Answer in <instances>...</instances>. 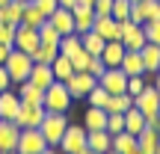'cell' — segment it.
I'll use <instances>...</instances> for the list:
<instances>
[{"instance_id":"cell-2","label":"cell","mask_w":160,"mask_h":154,"mask_svg":"<svg viewBox=\"0 0 160 154\" xmlns=\"http://www.w3.org/2000/svg\"><path fill=\"white\" fill-rule=\"evenodd\" d=\"M68 113H45V119H42V125H39V131H42V137H45V142L48 145H53V148H59V139H62V133H65V127H68Z\"/></svg>"},{"instance_id":"cell-8","label":"cell","mask_w":160,"mask_h":154,"mask_svg":"<svg viewBox=\"0 0 160 154\" xmlns=\"http://www.w3.org/2000/svg\"><path fill=\"white\" fill-rule=\"evenodd\" d=\"M119 42L128 47V51H142V45H145V33H142V24H137V21H122V36H119Z\"/></svg>"},{"instance_id":"cell-4","label":"cell","mask_w":160,"mask_h":154,"mask_svg":"<svg viewBox=\"0 0 160 154\" xmlns=\"http://www.w3.org/2000/svg\"><path fill=\"white\" fill-rule=\"evenodd\" d=\"M3 65H6V71H9L12 86H18V83H24V80L30 77V68H33V57H30V53H24V51H18V47H12L9 59H6Z\"/></svg>"},{"instance_id":"cell-13","label":"cell","mask_w":160,"mask_h":154,"mask_svg":"<svg viewBox=\"0 0 160 154\" xmlns=\"http://www.w3.org/2000/svg\"><path fill=\"white\" fill-rule=\"evenodd\" d=\"M92 30H95V33L101 36L104 42H116V39L122 36V24L116 21V18H110V15H98V18H95V27H92Z\"/></svg>"},{"instance_id":"cell-16","label":"cell","mask_w":160,"mask_h":154,"mask_svg":"<svg viewBox=\"0 0 160 154\" xmlns=\"http://www.w3.org/2000/svg\"><path fill=\"white\" fill-rule=\"evenodd\" d=\"M48 21L57 27V33H59V36L74 33V15H71V9H62V6H57V9L48 15Z\"/></svg>"},{"instance_id":"cell-54","label":"cell","mask_w":160,"mask_h":154,"mask_svg":"<svg viewBox=\"0 0 160 154\" xmlns=\"http://www.w3.org/2000/svg\"><path fill=\"white\" fill-rule=\"evenodd\" d=\"M0 154H18V151H0Z\"/></svg>"},{"instance_id":"cell-9","label":"cell","mask_w":160,"mask_h":154,"mask_svg":"<svg viewBox=\"0 0 160 154\" xmlns=\"http://www.w3.org/2000/svg\"><path fill=\"white\" fill-rule=\"evenodd\" d=\"M65 86H68V92H71V98H86L92 92V86H98V77L95 74H89V71H74L68 80H65Z\"/></svg>"},{"instance_id":"cell-22","label":"cell","mask_w":160,"mask_h":154,"mask_svg":"<svg viewBox=\"0 0 160 154\" xmlns=\"http://www.w3.org/2000/svg\"><path fill=\"white\" fill-rule=\"evenodd\" d=\"M113 151H119V154H142L139 145H137V137L128 133V131L113 133Z\"/></svg>"},{"instance_id":"cell-33","label":"cell","mask_w":160,"mask_h":154,"mask_svg":"<svg viewBox=\"0 0 160 154\" xmlns=\"http://www.w3.org/2000/svg\"><path fill=\"white\" fill-rule=\"evenodd\" d=\"M80 47H83L80 45V33H68L59 39V53H65V57H74Z\"/></svg>"},{"instance_id":"cell-36","label":"cell","mask_w":160,"mask_h":154,"mask_svg":"<svg viewBox=\"0 0 160 154\" xmlns=\"http://www.w3.org/2000/svg\"><path fill=\"white\" fill-rule=\"evenodd\" d=\"M86 101H89V107H107V101H110V92L104 89L101 83H98V86H92V92L86 95Z\"/></svg>"},{"instance_id":"cell-58","label":"cell","mask_w":160,"mask_h":154,"mask_svg":"<svg viewBox=\"0 0 160 154\" xmlns=\"http://www.w3.org/2000/svg\"><path fill=\"white\" fill-rule=\"evenodd\" d=\"M3 3H6V0H0V6H3Z\"/></svg>"},{"instance_id":"cell-3","label":"cell","mask_w":160,"mask_h":154,"mask_svg":"<svg viewBox=\"0 0 160 154\" xmlns=\"http://www.w3.org/2000/svg\"><path fill=\"white\" fill-rule=\"evenodd\" d=\"M133 107L139 110V113L145 116V125L154 127L157 122V113H160V92L154 89V83H148L139 95H133Z\"/></svg>"},{"instance_id":"cell-18","label":"cell","mask_w":160,"mask_h":154,"mask_svg":"<svg viewBox=\"0 0 160 154\" xmlns=\"http://www.w3.org/2000/svg\"><path fill=\"white\" fill-rule=\"evenodd\" d=\"M18 110H21V98H18V92H12V89L0 92V119L15 122Z\"/></svg>"},{"instance_id":"cell-23","label":"cell","mask_w":160,"mask_h":154,"mask_svg":"<svg viewBox=\"0 0 160 154\" xmlns=\"http://www.w3.org/2000/svg\"><path fill=\"white\" fill-rule=\"evenodd\" d=\"M119 68L125 71L128 77H137V74H145V65H142V57H139V51H125V57H122Z\"/></svg>"},{"instance_id":"cell-57","label":"cell","mask_w":160,"mask_h":154,"mask_svg":"<svg viewBox=\"0 0 160 154\" xmlns=\"http://www.w3.org/2000/svg\"><path fill=\"white\" fill-rule=\"evenodd\" d=\"M131 3H139V0H131Z\"/></svg>"},{"instance_id":"cell-10","label":"cell","mask_w":160,"mask_h":154,"mask_svg":"<svg viewBox=\"0 0 160 154\" xmlns=\"http://www.w3.org/2000/svg\"><path fill=\"white\" fill-rule=\"evenodd\" d=\"M45 113L48 110L42 107V104H21V110H18V116H15V125L21 127H39L42 125V119H45Z\"/></svg>"},{"instance_id":"cell-37","label":"cell","mask_w":160,"mask_h":154,"mask_svg":"<svg viewBox=\"0 0 160 154\" xmlns=\"http://www.w3.org/2000/svg\"><path fill=\"white\" fill-rule=\"evenodd\" d=\"M131 0H113V9H110V18H116V21H128V18H131Z\"/></svg>"},{"instance_id":"cell-59","label":"cell","mask_w":160,"mask_h":154,"mask_svg":"<svg viewBox=\"0 0 160 154\" xmlns=\"http://www.w3.org/2000/svg\"><path fill=\"white\" fill-rule=\"evenodd\" d=\"M157 18H160V12H157Z\"/></svg>"},{"instance_id":"cell-60","label":"cell","mask_w":160,"mask_h":154,"mask_svg":"<svg viewBox=\"0 0 160 154\" xmlns=\"http://www.w3.org/2000/svg\"><path fill=\"white\" fill-rule=\"evenodd\" d=\"M157 71H160V68H157Z\"/></svg>"},{"instance_id":"cell-53","label":"cell","mask_w":160,"mask_h":154,"mask_svg":"<svg viewBox=\"0 0 160 154\" xmlns=\"http://www.w3.org/2000/svg\"><path fill=\"white\" fill-rule=\"evenodd\" d=\"M80 154H98V151H92V148H83V151H80Z\"/></svg>"},{"instance_id":"cell-17","label":"cell","mask_w":160,"mask_h":154,"mask_svg":"<svg viewBox=\"0 0 160 154\" xmlns=\"http://www.w3.org/2000/svg\"><path fill=\"white\" fill-rule=\"evenodd\" d=\"M86 148H92L98 154L113 151V133H107V127L104 131H86Z\"/></svg>"},{"instance_id":"cell-45","label":"cell","mask_w":160,"mask_h":154,"mask_svg":"<svg viewBox=\"0 0 160 154\" xmlns=\"http://www.w3.org/2000/svg\"><path fill=\"white\" fill-rule=\"evenodd\" d=\"M33 3H36V6H39V9H42V12H45V15H51V12H53V9H57V0H33Z\"/></svg>"},{"instance_id":"cell-44","label":"cell","mask_w":160,"mask_h":154,"mask_svg":"<svg viewBox=\"0 0 160 154\" xmlns=\"http://www.w3.org/2000/svg\"><path fill=\"white\" fill-rule=\"evenodd\" d=\"M104 68H107V65H104V59H101V57H92V59H89V74H95V77H98Z\"/></svg>"},{"instance_id":"cell-47","label":"cell","mask_w":160,"mask_h":154,"mask_svg":"<svg viewBox=\"0 0 160 154\" xmlns=\"http://www.w3.org/2000/svg\"><path fill=\"white\" fill-rule=\"evenodd\" d=\"M9 53H12V45H0V65L9 59Z\"/></svg>"},{"instance_id":"cell-6","label":"cell","mask_w":160,"mask_h":154,"mask_svg":"<svg viewBox=\"0 0 160 154\" xmlns=\"http://www.w3.org/2000/svg\"><path fill=\"white\" fill-rule=\"evenodd\" d=\"M48 148V142H45V137H42V131L39 127H24L21 131V137H18V154H42Z\"/></svg>"},{"instance_id":"cell-28","label":"cell","mask_w":160,"mask_h":154,"mask_svg":"<svg viewBox=\"0 0 160 154\" xmlns=\"http://www.w3.org/2000/svg\"><path fill=\"white\" fill-rule=\"evenodd\" d=\"M139 57H142L145 71H157V68H160V45H151V42H145L142 51H139Z\"/></svg>"},{"instance_id":"cell-24","label":"cell","mask_w":160,"mask_h":154,"mask_svg":"<svg viewBox=\"0 0 160 154\" xmlns=\"http://www.w3.org/2000/svg\"><path fill=\"white\" fill-rule=\"evenodd\" d=\"M125 51H128V47L122 45L119 39H116V42H107V45H104V51H101L104 65H107V68H116V65L122 62V57H125Z\"/></svg>"},{"instance_id":"cell-34","label":"cell","mask_w":160,"mask_h":154,"mask_svg":"<svg viewBox=\"0 0 160 154\" xmlns=\"http://www.w3.org/2000/svg\"><path fill=\"white\" fill-rule=\"evenodd\" d=\"M59 39H62V36L57 33V27H53L51 21H45L39 27V42H42V45H57L59 47Z\"/></svg>"},{"instance_id":"cell-21","label":"cell","mask_w":160,"mask_h":154,"mask_svg":"<svg viewBox=\"0 0 160 154\" xmlns=\"http://www.w3.org/2000/svg\"><path fill=\"white\" fill-rule=\"evenodd\" d=\"M137 145H139V151H142V154H154L157 145H160V133L151 125H145L142 131L137 133Z\"/></svg>"},{"instance_id":"cell-39","label":"cell","mask_w":160,"mask_h":154,"mask_svg":"<svg viewBox=\"0 0 160 154\" xmlns=\"http://www.w3.org/2000/svg\"><path fill=\"white\" fill-rule=\"evenodd\" d=\"M68 59H71V65H74V71H89V59H92V53L80 47L74 57H68Z\"/></svg>"},{"instance_id":"cell-51","label":"cell","mask_w":160,"mask_h":154,"mask_svg":"<svg viewBox=\"0 0 160 154\" xmlns=\"http://www.w3.org/2000/svg\"><path fill=\"white\" fill-rule=\"evenodd\" d=\"M154 131L160 133V113H157V122H154Z\"/></svg>"},{"instance_id":"cell-41","label":"cell","mask_w":160,"mask_h":154,"mask_svg":"<svg viewBox=\"0 0 160 154\" xmlns=\"http://www.w3.org/2000/svg\"><path fill=\"white\" fill-rule=\"evenodd\" d=\"M119 131H125V116L107 113V133H119Z\"/></svg>"},{"instance_id":"cell-19","label":"cell","mask_w":160,"mask_h":154,"mask_svg":"<svg viewBox=\"0 0 160 154\" xmlns=\"http://www.w3.org/2000/svg\"><path fill=\"white\" fill-rule=\"evenodd\" d=\"M27 80H30V83H36L39 89H48V86H51L57 77H53V68H51L48 62H33V68H30V77H27Z\"/></svg>"},{"instance_id":"cell-26","label":"cell","mask_w":160,"mask_h":154,"mask_svg":"<svg viewBox=\"0 0 160 154\" xmlns=\"http://www.w3.org/2000/svg\"><path fill=\"white\" fill-rule=\"evenodd\" d=\"M18 98H21V104H45V89L24 80V83H18Z\"/></svg>"},{"instance_id":"cell-7","label":"cell","mask_w":160,"mask_h":154,"mask_svg":"<svg viewBox=\"0 0 160 154\" xmlns=\"http://www.w3.org/2000/svg\"><path fill=\"white\" fill-rule=\"evenodd\" d=\"M98 83H101L110 95H122V92H128V74L119 68V65H116V68H104L101 74H98Z\"/></svg>"},{"instance_id":"cell-5","label":"cell","mask_w":160,"mask_h":154,"mask_svg":"<svg viewBox=\"0 0 160 154\" xmlns=\"http://www.w3.org/2000/svg\"><path fill=\"white\" fill-rule=\"evenodd\" d=\"M86 148V127L77 125V122H68L62 139H59V151L62 154H80Z\"/></svg>"},{"instance_id":"cell-1","label":"cell","mask_w":160,"mask_h":154,"mask_svg":"<svg viewBox=\"0 0 160 154\" xmlns=\"http://www.w3.org/2000/svg\"><path fill=\"white\" fill-rule=\"evenodd\" d=\"M71 104H74V98H71L68 86H65L62 80H53L45 89V104H42V107H45L48 113H68Z\"/></svg>"},{"instance_id":"cell-25","label":"cell","mask_w":160,"mask_h":154,"mask_svg":"<svg viewBox=\"0 0 160 154\" xmlns=\"http://www.w3.org/2000/svg\"><path fill=\"white\" fill-rule=\"evenodd\" d=\"M83 127L86 131H104L107 127V110L104 107H89L83 113Z\"/></svg>"},{"instance_id":"cell-50","label":"cell","mask_w":160,"mask_h":154,"mask_svg":"<svg viewBox=\"0 0 160 154\" xmlns=\"http://www.w3.org/2000/svg\"><path fill=\"white\" fill-rule=\"evenodd\" d=\"M154 89L160 92V71H157V74H154Z\"/></svg>"},{"instance_id":"cell-30","label":"cell","mask_w":160,"mask_h":154,"mask_svg":"<svg viewBox=\"0 0 160 154\" xmlns=\"http://www.w3.org/2000/svg\"><path fill=\"white\" fill-rule=\"evenodd\" d=\"M51 68H53V77L62 80V83H65L71 74H74V65H71V59L65 57V53H57V59L51 62Z\"/></svg>"},{"instance_id":"cell-31","label":"cell","mask_w":160,"mask_h":154,"mask_svg":"<svg viewBox=\"0 0 160 154\" xmlns=\"http://www.w3.org/2000/svg\"><path fill=\"white\" fill-rule=\"evenodd\" d=\"M80 45H83V51H89L92 57H101V51H104V45H107V42H104L95 30H89V33L80 36Z\"/></svg>"},{"instance_id":"cell-40","label":"cell","mask_w":160,"mask_h":154,"mask_svg":"<svg viewBox=\"0 0 160 154\" xmlns=\"http://www.w3.org/2000/svg\"><path fill=\"white\" fill-rule=\"evenodd\" d=\"M148 86L145 74H137V77H128V95H139V92Z\"/></svg>"},{"instance_id":"cell-29","label":"cell","mask_w":160,"mask_h":154,"mask_svg":"<svg viewBox=\"0 0 160 154\" xmlns=\"http://www.w3.org/2000/svg\"><path fill=\"white\" fill-rule=\"evenodd\" d=\"M133 107V95H128V92H122V95H110V101H107V113H119V116H125L128 110Z\"/></svg>"},{"instance_id":"cell-27","label":"cell","mask_w":160,"mask_h":154,"mask_svg":"<svg viewBox=\"0 0 160 154\" xmlns=\"http://www.w3.org/2000/svg\"><path fill=\"white\" fill-rule=\"evenodd\" d=\"M45 21H48V15H45V12H42L39 6L33 3V0H27V3H24V15H21V24H27V27H36V30H39Z\"/></svg>"},{"instance_id":"cell-38","label":"cell","mask_w":160,"mask_h":154,"mask_svg":"<svg viewBox=\"0 0 160 154\" xmlns=\"http://www.w3.org/2000/svg\"><path fill=\"white\" fill-rule=\"evenodd\" d=\"M142 33H145V42L151 45H160V18H151V21L142 24Z\"/></svg>"},{"instance_id":"cell-32","label":"cell","mask_w":160,"mask_h":154,"mask_svg":"<svg viewBox=\"0 0 160 154\" xmlns=\"http://www.w3.org/2000/svg\"><path fill=\"white\" fill-rule=\"evenodd\" d=\"M142 127H145V116L139 113L137 107H131V110H128V113H125V131L137 137V133L142 131Z\"/></svg>"},{"instance_id":"cell-14","label":"cell","mask_w":160,"mask_h":154,"mask_svg":"<svg viewBox=\"0 0 160 154\" xmlns=\"http://www.w3.org/2000/svg\"><path fill=\"white\" fill-rule=\"evenodd\" d=\"M18 137H21V127L9 119H0V151H15Z\"/></svg>"},{"instance_id":"cell-42","label":"cell","mask_w":160,"mask_h":154,"mask_svg":"<svg viewBox=\"0 0 160 154\" xmlns=\"http://www.w3.org/2000/svg\"><path fill=\"white\" fill-rule=\"evenodd\" d=\"M0 45H12L15 47V27L0 21Z\"/></svg>"},{"instance_id":"cell-12","label":"cell","mask_w":160,"mask_h":154,"mask_svg":"<svg viewBox=\"0 0 160 154\" xmlns=\"http://www.w3.org/2000/svg\"><path fill=\"white\" fill-rule=\"evenodd\" d=\"M71 15H74V33H89L92 27H95V9L92 6H83V3H74L71 6Z\"/></svg>"},{"instance_id":"cell-49","label":"cell","mask_w":160,"mask_h":154,"mask_svg":"<svg viewBox=\"0 0 160 154\" xmlns=\"http://www.w3.org/2000/svg\"><path fill=\"white\" fill-rule=\"evenodd\" d=\"M42 154H62V151H59V148H53V145H48V148L42 151Z\"/></svg>"},{"instance_id":"cell-11","label":"cell","mask_w":160,"mask_h":154,"mask_svg":"<svg viewBox=\"0 0 160 154\" xmlns=\"http://www.w3.org/2000/svg\"><path fill=\"white\" fill-rule=\"evenodd\" d=\"M39 45H42V42H39V30H36V27H27V24H18V27H15V47H18V51H24V53L33 57Z\"/></svg>"},{"instance_id":"cell-48","label":"cell","mask_w":160,"mask_h":154,"mask_svg":"<svg viewBox=\"0 0 160 154\" xmlns=\"http://www.w3.org/2000/svg\"><path fill=\"white\" fill-rule=\"evenodd\" d=\"M74 3H77V0H57V6H62V9H71Z\"/></svg>"},{"instance_id":"cell-15","label":"cell","mask_w":160,"mask_h":154,"mask_svg":"<svg viewBox=\"0 0 160 154\" xmlns=\"http://www.w3.org/2000/svg\"><path fill=\"white\" fill-rule=\"evenodd\" d=\"M157 12H160V0H139V3L131 6V21L145 24L151 18H157Z\"/></svg>"},{"instance_id":"cell-20","label":"cell","mask_w":160,"mask_h":154,"mask_svg":"<svg viewBox=\"0 0 160 154\" xmlns=\"http://www.w3.org/2000/svg\"><path fill=\"white\" fill-rule=\"evenodd\" d=\"M24 3H27V0H6V3L0 6V21L18 27V24H21V15H24Z\"/></svg>"},{"instance_id":"cell-35","label":"cell","mask_w":160,"mask_h":154,"mask_svg":"<svg viewBox=\"0 0 160 154\" xmlns=\"http://www.w3.org/2000/svg\"><path fill=\"white\" fill-rule=\"evenodd\" d=\"M57 53H59L57 45H39L36 53H33V62H48V65H51L53 59H57Z\"/></svg>"},{"instance_id":"cell-43","label":"cell","mask_w":160,"mask_h":154,"mask_svg":"<svg viewBox=\"0 0 160 154\" xmlns=\"http://www.w3.org/2000/svg\"><path fill=\"white\" fill-rule=\"evenodd\" d=\"M92 9H95V15H110L113 0H95V3H92Z\"/></svg>"},{"instance_id":"cell-46","label":"cell","mask_w":160,"mask_h":154,"mask_svg":"<svg viewBox=\"0 0 160 154\" xmlns=\"http://www.w3.org/2000/svg\"><path fill=\"white\" fill-rule=\"evenodd\" d=\"M12 89V80H9V71H6V65H0V92Z\"/></svg>"},{"instance_id":"cell-56","label":"cell","mask_w":160,"mask_h":154,"mask_svg":"<svg viewBox=\"0 0 160 154\" xmlns=\"http://www.w3.org/2000/svg\"><path fill=\"white\" fill-rule=\"evenodd\" d=\"M154 154H160V145H157V151H154Z\"/></svg>"},{"instance_id":"cell-55","label":"cell","mask_w":160,"mask_h":154,"mask_svg":"<svg viewBox=\"0 0 160 154\" xmlns=\"http://www.w3.org/2000/svg\"><path fill=\"white\" fill-rule=\"evenodd\" d=\"M107 154H119V151H107Z\"/></svg>"},{"instance_id":"cell-52","label":"cell","mask_w":160,"mask_h":154,"mask_svg":"<svg viewBox=\"0 0 160 154\" xmlns=\"http://www.w3.org/2000/svg\"><path fill=\"white\" fill-rule=\"evenodd\" d=\"M77 3H83V6H92V3H95V0H77Z\"/></svg>"}]
</instances>
